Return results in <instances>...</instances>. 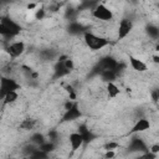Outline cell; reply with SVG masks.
<instances>
[{"instance_id":"6da1fadb","label":"cell","mask_w":159,"mask_h":159,"mask_svg":"<svg viewBox=\"0 0 159 159\" xmlns=\"http://www.w3.org/2000/svg\"><path fill=\"white\" fill-rule=\"evenodd\" d=\"M83 43L91 51H101L111 45V39L103 35H98L93 31L83 32Z\"/></svg>"},{"instance_id":"7a4b0ae2","label":"cell","mask_w":159,"mask_h":159,"mask_svg":"<svg viewBox=\"0 0 159 159\" xmlns=\"http://www.w3.org/2000/svg\"><path fill=\"white\" fill-rule=\"evenodd\" d=\"M20 32H21L20 24H17L15 20H12V19H10L7 16H2L1 17V21H0V34H1L2 40H5V39L12 40Z\"/></svg>"},{"instance_id":"3957f363","label":"cell","mask_w":159,"mask_h":159,"mask_svg":"<svg viewBox=\"0 0 159 159\" xmlns=\"http://www.w3.org/2000/svg\"><path fill=\"white\" fill-rule=\"evenodd\" d=\"M91 16L99 22H111L114 19V14H113L112 9L108 7L103 2H98L91 10Z\"/></svg>"},{"instance_id":"277c9868","label":"cell","mask_w":159,"mask_h":159,"mask_svg":"<svg viewBox=\"0 0 159 159\" xmlns=\"http://www.w3.org/2000/svg\"><path fill=\"white\" fill-rule=\"evenodd\" d=\"M4 52L11 60L19 58V57H21L26 52V43L22 40L9 41V42H6V45L4 47Z\"/></svg>"},{"instance_id":"5b68a950","label":"cell","mask_w":159,"mask_h":159,"mask_svg":"<svg viewBox=\"0 0 159 159\" xmlns=\"http://www.w3.org/2000/svg\"><path fill=\"white\" fill-rule=\"evenodd\" d=\"M20 83L17 80H15L11 76H5L2 75L0 80V98H2L5 94L12 92V91H19L20 89Z\"/></svg>"},{"instance_id":"8992f818","label":"cell","mask_w":159,"mask_h":159,"mask_svg":"<svg viewBox=\"0 0 159 159\" xmlns=\"http://www.w3.org/2000/svg\"><path fill=\"white\" fill-rule=\"evenodd\" d=\"M134 29V22L130 17H122L117 26V40H124Z\"/></svg>"},{"instance_id":"52a82bcc","label":"cell","mask_w":159,"mask_h":159,"mask_svg":"<svg viewBox=\"0 0 159 159\" xmlns=\"http://www.w3.org/2000/svg\"><path fill=\"white\" fill-rule=\"evenodd\" d=\"M150 120L148 119V118H145V117H139V118H137L135 119V122H134V124L132 125V128H130V130H129V134H142V133H144V132H147V130H149L150 129Z\"/></svg>"},{"instance_id":"ba28073f","label":"cell","mask_w":159,"mask_h":159,"mask_svg":"<svg viewBox=\"0 0 159 159\" xmlns=\"http://www.w3.org/2000/svg\"><path fill=\"white\" fill-rule=\"evenodd\" d=\"M84 137L82 135V133L78 132H72L68 134V144L72 152H77L78 149H81L84 144Z\"/></svg>"},{"instance_id":"9c48e42d","label":"cell","mask_w":159,"mask_h":159,"mask_svg":"<svg viewBox=\"0 0 159 159\" xmlns=\"http://www.w3.org/2000/svg\"><path fill=\"white\" fill-rule=\"evenodd\" d=\"M128 62H129L130 68H132L133 71L138 72V73H144V72L148 71V65H147L143 60H140L139 57H137V56L129 55V57H128Z\"/></svg>"},{"instance_id":"30bf717a","label":"cell","mask_w":159,"mask_h":159,"mask_svg":"<svg viewBox=\"0 0 159 159\" xmlns=\"http://www.w3.org/2000/svg\"><path fill=\"white\" fill-rule=\"evenodd\" d=\"M39 125L37 119L32 118V117H26L24 118L20 123H19V129L24 130V132H32L36 129V127Z\"/></svg>"},{"instance_id":"8fae6325","label":"cell","mask_w":159,"mask_h":159,"mask_svg":"<svg viewBox=\"0 0 159 159\" xmlns=\"http://www.w3.org/2000/svg\"><path fill=\"white\" fill-rule=\"evenodd\" d=\"M106 93H107V97L111 99H114L120 94V88L117 86L116 81L106 83Z\"/></svg>"},{"instance_id":"7c38bea8","label":"cell","mask_w":159,"mask_h":159,"mask_svg":"<svg viewBox=\"0 0 159 159\" xmlns=\"http://www.w3.org/2000/svg\"><path fill=\"white\" fill-rule=\"evenodd\" d=\"M80 117H81V111H80L77 103H75V106L71 109L65 111V114H63V119L65 120H76Z\"/></svg>"},{"instance_id":"4fadbf2b","label":"cell","mask_w":159,"mask_h":159,"mask_svg":"<svg viewBox=\"0 0 159 159\" xmlns=\"http://www.w3.org/2000/svg\"><path fill=\"white\" fill-rule=\"evenodd\" d=\"M17 99H19V91H12V92L5 94L1 98V102H2V106H11V104L16 103Z\"/></svg>"},{"instance_id":"5bb4252c","label":"cell","mask_w":159,"mask_h":159,"mask_svg":"<svg viewBox=\"0 0 159 159\" xmlns=\"http://www.w3.org/2000/svg\"><path fill=\"white\" fill-rule=\"evenodd\" d=\"M147 32H148V35H149L150 39L158 41V39H159V27H158V26H155V25L148 26V27H147Z\"/></svg>"},{"instance_id":"9a60e30c","label":"cell","mask_w":159,"mask_h":159,"mask_svg":"<svg viewBox=\"0 0 159 159\" xmlns=\"http://www.w3.org/2000/svg\"><path fill=\"white\" fill-rule=\"evenodd\" d=\"M62 65H63V67L68 71V72H72L75 68H76V63H75V60L73 58H71V57H68L67 56V58H65L62 62H61Z\"/></svg>"},{"instance_id":"2e32d148","label":"cell","mask_w":159,"mask_h":159,"mask_svg":"<svg viewBox=\"0 0 159 159\" xmlns=\"http://www.w3.org/2000/svg\"><path fill=\"white\" fill-rule=\"evenodd\" d=\"M119 147H120V144H119L118 142H116V140H109V142H107V143L103 145V149H104V150H117V149H119Z\"/></svg>"},{"instance_id":"e0dca14e","label":"cell","mask_w":159,"mask_h":159,"mask_svg":"<svg viewBox=\"0 0 159 159\" xmlns=\"http://www.w3.org/2000/svg\"><path fill=\"white\" fill-rule=\"evenodd\" d=\"M34 11H35L34 16H35L36 20H42L46 15V10H43V9H35Z\"/></svg>"},{"instance_id":"ac0fdd59","label":"cell","mask_w":159,"mask_h":159,"mask_svg":"<svg viewBox=\"0 0 159 159\" xmlns=\"http://www.w3.org/2000/svg\"><path fill=\"white\" fill-rule=\"evenodd\" d=\"M148 150L150 152V153H153V154H155V155H158L159 154V143H155V144H152L149 148H148Z\"/></svg>"},{"instance_id":"d6986e66","label":"cell","mask_w":159,"mask_h":159,"mask_svg":"<svg viewBox=\"0 0 159 159\" xmlns=\"http://www.w3.org/2000/svg\"><path fill=\"white\" fill-rule=\"evenodd\" d=\"M103 157L104 158H113V157H116V150H104Z\"/></svg>"},{"instance_id":"ffe728a7","label":"cell","mask_w":159,"mask_h":159,"mask_svg":"<svg viewBox=\"0 0 159 159\" xmlns=\"http://www.w3.org/2000/svg\"><path fill=\"white\" fill-rule=\"evenodd\" d=\"M152 61H153L155 65H159V53L153 55V56H152Z\"/></svg>"},{"instance_id":"44dd1931","label":"cell","mask_w":159,"mask_h":159,"mask_svg":"<svg viewBox=\"0 0 159 159\" xmlns=\"http://www.w3.org/2000/svg\"><path fill=\"white\" fill-rule=\"evenodd\" d=\"M154 51H155L157 53H159V41H157V43L154 45Z\"/></svg>"}]
</instances>
